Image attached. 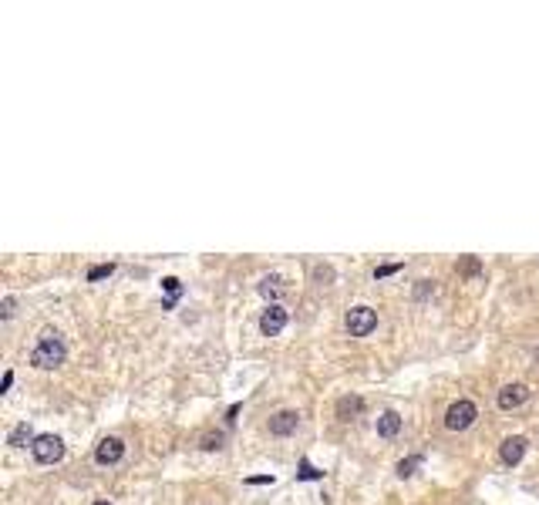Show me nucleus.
Wrapping results in <instances>:
<instances>
[{
    "mask_svg": "<svg viewBox=\"0 0 539 505\" xmlns=\"http://www.w3.org/2000/svg\"><path fill=\"white\" fill-rule=\"evenodd\" d=\"M462 273H478V260H465L462 263Z\"/></svg>",
    "mask_w": 539,
    "mask_h": 505,
    "instance_id": "23",
    "label": "nucleus"
},
{
    "mask_svg": "<svg viewBox=\"0 0 539 505\" xmlns=\"http://www.w3.org/2000/svg\"><path fill=\"white\" fill-rule=\"evenodd\" d=\"M202 448H206V451H216V448H223V435H206V438H202Z\"/></svg>",
    "mask_w": 539,
    "mask_h": 505,
    "instance_id": "18",
    "label": "nucleus"
},
{
    "mask_svg": "<svg viewBox=\"0 0 539 505\" xmlns=\"http://www.w3.org/2000/svg\"><path fill=\"white\" fill-rule=\"evenodd\" d=\"M361 408H364V401H361V398H340L337 401V414L344 418V421H347V418H354Z\"/></svg>",
    "mask_w": 539,
    "mask_h": 505,
    "instance_id": "12",
    "label": "nucleus"
},
{
    "mask_svg": "<svg viewBox=\"0 0 539 505\" xmlns=\"http://www.w3.org/2000/svg\"><path fill=\"white\" fill-rule=\"evenodd\" d=\"M418 283H421V287H418V297H428V290H435L431 280H418Z\"/></svg>",
    "mask_w": 539,
    "mask_h": 505,
    "instance_id": "24",
    "label": "nucleus"
},
{
    "mask_svg": "<svg viewBox=\"0 0 539 505\" xmlns=\"http://www.w3.org/2000/svg\"><path fill=\"white\" fill-rule=\"evenodd\" d=\"M398 431H401V414L398 411H385L378 418V435H381V438H395Z\"/></svg>",
    "mask_w": 539,
    "mask_h": 505,
    "instance_id": "10",
    "label": "nucleus"
},
{
    "mask_svg": "<svg viewBox=\"0 0 539 505\" xmlns=\"http://www.w3.org/2000/svg\"><path fill=\"white\" fill-rule=\"evenodd\" d=\"M111 273H115V263H105V266H94L92 273H88V280L94 283V280H105V276H111Z\"/></svg>",
    "mask_w": 539,
    "mask_h": 505,
    "instance_id": "15",
    "label": "nucleus"
},
{
    "mask_svg": "<svg viewBox=\"0 0 539 505\" xmlns=\"http://www.w3.org/2000/svg\"><path fill=\"white\" fill-rule=\"evenodd\" d=\"M297 478H307V482H314V478H321V472H317L310 461H300V472H297Z\"/></svg>",
    "mask_w": 539,
    "mask_h": 505,
    "instance_id": "16",
    "label": "nucleus"
},
{
    "mask_svg": "<svg viewBox=\"0 0 539 505\" xmlns=\"http://www.w3.org/2000/svg\"><path fill=\"white\" fill-rule=\"evenodd\" d=\"M11 384H14V370H7V374H4V384H0V391H11Z\"/></svg>",
    "mask_w": 539,
    "mask_h": 505,
    "instance_id": "25",
    "label": "nucleus"
},
{
    "mask_svg": "<svg viewBox=\"0 0 539 505\" xmlns=\"http://www.w3.org/2000/svg\"><path fill=\"white\" fill-rule=\"evenodd\" d=\"M526 398H529V387H526V384H506V387L499 391V408H502V411H512V408H519Z\"/></svg>",
    "mask_w": 539,
    "mask_h": 505,
    "instance_id": "7",
    "label": "nucleus"
},
{
    "mask_svg": "<svg viewBox=\"0 0 539 505\" xmlns=\"http://www.w3.org/2000/svg\"><path fill=\"white\" fill-rule=\"evenodd\" d=\"M249 485H270L273 482V475H253V478H247Z\"/></svg>",
    "mask_w": 539,
    "mask_h": 505,
    "instance_id": "22",
    "label": "nucleus"
},
{
    "mask_svg": "<svg viewBox=\"0 0 539 505\" xmlns=\"http://www.w3.org/2000/svg\"><path fill=\"white\" fill-rule=\"evenodd\" d=\"M344 327L351 337H368L374 327H378V313L371 306H351L347 317H344Z\"/></svg>",
    "mask_w": 539,
    "mask_h": 505,
    "instance_id": "2",
    "label": "nucleus"
},
{
    "mask_svg": "<svg viewBox=\"0 0 539 505\" xmlns=\"http://www.w3.org/2000/svg\"><path fill=\"white\" fill-rule=\"evenodd\" d=\"M162 287H166V290H169L172 297H179V290H182V287H179V280H175V276H169V280H162Z\"/></svg>",
    "mask_w": 539,
    "mask_h": 505,
    "instance_id": "21",
    "label": "nucleus"
},
{
    "mask_svg": "<svg viewBox=\"0 0 539 505\" xmlns=\"http://www.w3.org/2000/svg\"><path fill=\"white\" fill-rule=\"evenodd\" d=\"M14 306H17L14 297H4V304H0V317H4V320H11V317H14Z\"/></svg>",
    "mask_w": 539,
    "mask_h": 505,
    "instance_id": "17",
    "label": "nucleus"
},
{
    "mask_svg": "<svg viewBox=\"0 0 539 505\" xmlns=\"http://www.w3.org/2000/svg\"><path fill=\"white\" fill-rule=\"evenodd\" d=\"M297 425H300V414L297 411H277L273 418H270V431L280 435V438H283V435H293Z\"/></svg>",
    "mask_w": 539,
    "mask_h": 505,
    "instance_id": "9",
    "label": "nucleus"
},
{
    "mask_svg": "<svg viewBox=\"0 0 539 505\" xmlns=\"http://www.w3.org/2000/svg\"><path fill=\"white\" fill-rule=\"evenodd\" d=\"M314 280H327V283H330V280H334V270H330V266H317V270H314Z\"/></svg>",
    "mask_w": 539,
    "mask_h": 505,
    "instance_id": "20",
    "label": "nucleus"
},
{
    "mask_svg": "<svg viewBox=\"0 0 539 505\" xmlns=\"http://www.w3.org/2000/svg\"><path fill=\"white\" fill-rule=\"evenodd\" d=\"M283 327H287V310H283L280 304H270L266 310H263V317H260V330L266 337H277Z\"/></svg>",
    "mask_w": 539,
    "mask_h": 505,
    "instance_id": "5",
    "label": "nucleus"
},
{
    "mask_svg": "<svg viewBox=\"0 0 539 505\" xmlns=\"http://www.w3.org/2000/svg\"><path fill=\"white\" fill-rule=\"evenodd\" d=\"M34 459L41 461V465H54V461L64 459V442L58 438V435H37L31 444Z\"/></svg>",
    "mask_w": 539,
    "mask_h": 505,
    "instance_id": "3",
    "label": "nucleus"
},
{
    "mask_svg": "<svg viewBox=\"0 0 539 505\" xmlns=\"http://www.w3.org/2000/svg\"><path fill=\"white\" fill-rule=\"evenodd\" d=\"M34 435H31V425H17L14 431H11V444H24V442H31ZM34 444V442H31Z\"/></svg>",
    "mask_w": 539,
    "mask_h": 505,
    "instance_id": "13",
    "label": "nucleus"
},
{
    "mask_svg": "<svg viewBox=\"0 0 539 505\" xmlns=\"http://www.w3.org/2000/svg\"><path fill=\"white\" fill-rule=\"evenodd\" d=\"M398 270H401L398 263H388V266H378V270H374V276L381 280V276H391V273H398Z\"/></svg>",
    "mask_w": 539,
    "mask_h": 505,
    "instance_id": "19",
    "label": "nucleus"
},
{
    "mask_svg": "<svg viewBox=\"0 0 539 505\" xmlns=\"http://www.w3.org/2000/svg\"><path fill=\"white\" fill-rule=\"evenodd\" d=\"M526 448H529V442H526L523 435H512V438H506L502 442V448H499V455H502V461L506 465H519L526 455Z\"/></svg>",
    "mask_w": 539,
    "mask_h": 505,
    "instance_id": "8",
    "label": "nucleus"
},
{
    "mask_svg": "<svg viewBox=\"0 0 539 505\" xmlns=\"http://www.w3.org/2000/svg\"><path fill=\"white\" fill-rule=\"evenodd\" d=\"M418 465H421V459H404V461H398V475H401V478H408V475H415Z\"/></svg>",
    "mask_w": 539,
    "mask_h": 505,
    "instance_id": "14",
    "label": "nucleus"
},
{
    "mask_svg": "<svg viewBox=\"0 0 539 505\" xmlns=\"http://www.w3.org/2000/svg\"><path fill=\"white\" fill-rule=\"evenodd\" d=\"M94 505H111V502H94Z\"/></svg>",
    "mask_w": 539,
    "mask_h": 505,
    "instance_id": "26",
    "label": "nucleus"
},
{
    "mask_svg": "<svg viewBox=\"0 0 539 505\" xmlns=\"http://www.w3.org/2000/svg\"><path fill=\"white\" fill-rule=\"evenodd\" d=\"M476 418H478V411H476L472 401H455V404L445 411V428L448 431H465V428H472Z\"/></svg>",
    "mask_w": 539,
    "mask_h": 505,
    "instance_id": "4",
    "label": "nucleus"
},
{
    "mask_svg": "<svg viewBox=\"0 0 539 505\" xmlns=\"http://www.w3.org/2000/svg\"><path fill=\"white\" fill-rule=\"evenodd\" d=\"M64 357H68L64 340L54 334V330H44V334H41V344H37L34 354H31V364L34 368H41V370H51V368H58V364H64Z\"/></svg>",
    "mask_w": 539,
    "mask_h": 505,
    "instance_id": "1",
    "label": "nucleus"
},
{
    "mask_svg": "<svg viewBox=\"0 0 539 505\" xmlns=\"http://www.w3.org/2000/svg\"><path fill=\"white\" fill-rule=\"evenodd\" d=\"M122 455H125L122 438H101L98 448H94V461L98 465H115V461H122Z\"/></svg>",
    "mask_w": 539,
    "mask_h": 505,
    "instance_id": "6",
    "label": "nucleus"
},
{
    "mask_svg": "<svg viewBox=\"0 0 539 505\" xmlns=\"http://www.w3.org/2000/svg\"><path fill=\"white\" fill-rule=\"evenodd\" d=\"M283 290H287V287H283V276L270 273V276H263V280H260V293H263V297H280Z\"/></svg>",
    "mask_w": 539,
    "mask_h": 505,
    "instance_id": "11",
    "label": "nucleus"
}]
</instances>
